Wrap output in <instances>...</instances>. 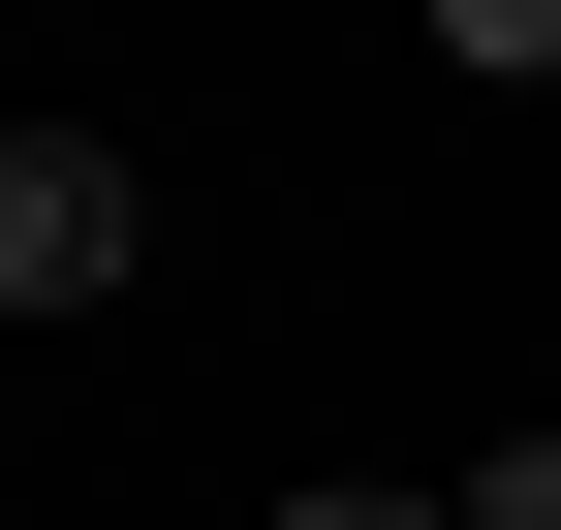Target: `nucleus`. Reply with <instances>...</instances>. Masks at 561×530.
Wrapping results in <instances>:
<instances>
[{"instance_id":"nucleus-1","label":"nucleus","mask_w":561,"mask_h":530,"mask_svg":"<svg viewBox=\"0 0 561 530\" xmlns=\"http://www.w3.org/2000/svg\"><path fill=\"white\" fill-rule=\"evenodd\" d=\"M125 250H157V187H125L94 125H0V312H94Z\"/></svg>"},{"instance_id":"nucleus-2","label":"nucleus","mask_w":561,"mask_h":530,"mask_svg":"<svg viewBox=\"0 0 561 530\" xmlns=\"http://www.w3.org/2000/svg\"><path fill=\"white\" fill-rule=\"evenodd\" d=\"M437 62H500V94H530V62H561V0H437Z\"/></svg>"},{"instance_id":"nucleus-3","label":"nucleus","mask_w":561,"mask_h":530,"mask_svg":"<svg viewBox=\"0 0 561 530\" xmlns=\"http://www.w3.org/2000/svg\"><path fill=\"white\" fill-rule=\"evenodd\" d=\"M468 530H561V437H500V469H468Z\"/></svg>"},{"instance_id":"nucleus-4","label":"nucleus","mask_w":561,"mask_h":530,"mask_svg":"<svg viewBox=\"0 0 561 530\" xmlns=\"http://www.w3.org/2000/svg\"><path fill=\"white\" fill-rule=\"evenodd\" d=\"M280 530H468V499H280Z\"/></svg>"}]
</instances>
